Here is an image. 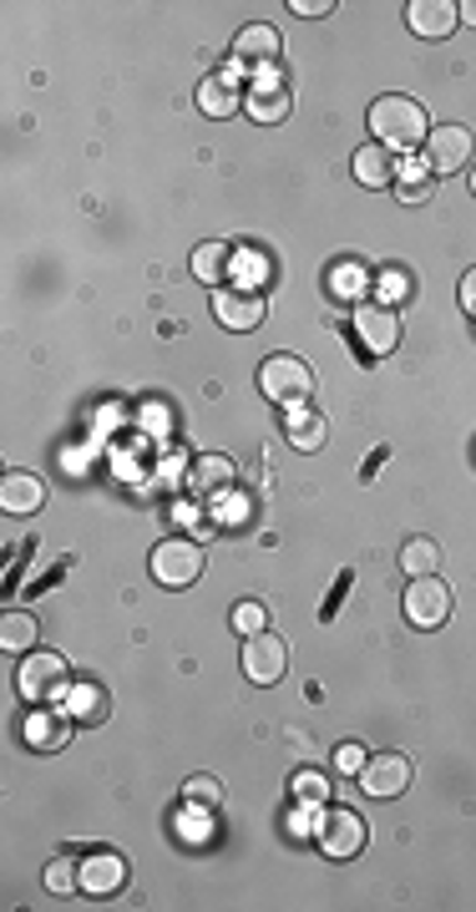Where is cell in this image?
Returning a JSON list of instances; mask_svg holds the SVG:
<instances>
[{
    "label": "cell",
    "instance_id": "f1b7e54d",
    "mask_svg": "<svg viewBox=\"0 0 476 912\" xmlns=\"http://www.w3.org/2000/svg\"><path fill=\"white\" fill-rule=\"evenodd\" d=\"M269 629V613H263V603H253V599H244L234 609V634H244V639H253V634H263Z\"/></svg>",
    "mask_w": 476,
    "mask_h": 912
},
{
    "label": "cell",
    "instance_id": "d6a6232c",
    "mask_svg": "<svg viewBox=\"0 0 476 912\" xmlns=\"http://www.w3.org/2000/svg\"><path fill=\"white\" fill-rule=\"evenodd\" d=\"M294 796H299V801H314V806H320L324 796H330V780H324L320 770H299V776H294Z\"/></svg>",
    "mask_w": 476,
    "mask_h": 912
},
{
    "label": "cell",
    "instance_id": "5b68a950",
    "mask_svg": "<svg viewBox=\"0 0 476 912\" xmlns=\"http://www.w3.org/2000/svg\"><path fill=\"white\" fill-rule=\"evenodd\" d=\"M147 568H153L163 589H193L203 578V548L193 538H163L147 558Z\"/></svg>",
    "mask_w": 476,
    "mask_h": 912
},
{
    "label": "cell",
    "instance_id": "1f68e13d",
    "mask_svg": "<svg viewBox=\"0 0 476 912\" xmlns=\"http://www.w3.org/2000/svg\"><path fill=\"white\" fill-rule=\"evenodd\" d=\"M218 796H224V786H218L214 776H193V780H183V801H198V806H218Z\"/></svg>",
    "mask_w": 476,
    "mask_h": 912
},
{
    "label": "cell",
    "instance_id": "cb8c5ba5",
    "mask_svg": "<svg viewBox=\"0 0 476 912\" xmlns=\"http://www.w3.org/2000/svg\"><path fill=\"white\" fill-rule=\"evenodd\" d=\"M441 568V548H436V538H411L401 548V573L405 578H431Z\"/></svg>",
    "mask_w": 476,
    "mask_h": 912
},
{
    "label": "cell",
    "instance_id": "ffe728a7",
    "mask_svg": "<svg viewBox=\"0 0 476 912\" xmlns=\"http://www.w3.org/2000/svg\"><path fill=\"white\" fill-rule=\"evenodd\" d=\"M228 269H234V249H228L224 239H208L193 249V279H198V284H224Z\"/></svg>",
    "mask_w": 476,
    "mask_h": 912
},
{
    "label": "cell",
    "instance_id": "d4e9b609",
    "mask_svg": "<svg viewBox=\"0 0 476 912\" xmlns=\"http://www.w3.org/2000/svg\"><path fill=\"white\" fill-rule=\"evenodd\" d=\"M324 416L320 411H304V406H294L289 411V442L299 446V452H314V446H324Z\"/></svg>",
    "mask_w": 476,
    "mask_h": 912
},
{
    "label": "cell",
    "instance_id": "3957f363",
    "mask_svg": "<svg viewBox=\"0 0 476 912\" xmlns=\"http://www.w3.org/2000/svg\"><path fill=\"white\" fill-rule=\"evenodd\" d=\"M259 391L275 406H304L314 391V371L299 355H269V361L259 365Z\"/></svg>",
    "mask_w": 476,
    "mask_h": 912
},
{
    "label": "cell",
    "instance_id": "603a6c76",
    "mask_svg": "<svg viewBox=\"0 0 476 912\" xmlns=\"http://www.w3.org/2000/svg\"><path fill=\"white\" fill-rule=\"evenodd\" d=\"M0 649H6V654H31V649H37V619L21 609L6 613V619H0Z\"/></svg>",
    "mask_w": 476,
    "mask_h": 912
},
{
    "label": "cell",
    "instance_id": "6da1fadb",
    "mask_svg": "<svg viewBox=\"0 0 476 912\" xmlns=\"http://www.w3.org/2000/svg\"><path fill=\"white\" fill-rule=\"evenodd\" d=\"M370 133H375V143L411 153V147H421L431 137L426 107H421L416 96H401V92L375 96V102H370Z\"/></svg>",
    "mask_w": 476,
    "mask_h": 912
},
{
    "label": "cell",
    "instance_id": "836d02e7",
    "mask_svg": "<svg viewBox=\"0 0 476 912\" xmlns=\"http://www.w3.org/2000/svg\"><path fill=\"white\" fill-rule=\"evenodd\" d=\"M365 745H360V740H350V745H340V756H334V766H340V770H345V776H360V770H365Z\"/></svg>",
    "mask_w": 476,
    "mask_h": 912
},
{
    "label": "cell",
    "instance_id": "5bb4252c",
    "mask_svg": "<svg viewBox=\"0 0 476 912\" xmlns=\"http://www.w3.org/2000/svg\"><path fill=\"white\" fill-rule=\"evenodd\" d=\"M244 107H249L253 122H284V117H289V107H294V102H289V92H284V76H279V66H275V72L263 66Z\"/></svg>",
    "mask_w": 476,
    "mask_h": 912
},
{
    "label": "cell",
    "instance_id": "277c9868",
    "mask_svg": "<svg viewBox=\"0 0 476 912\" xmlns=\"http://www.w3.org/2000/svg\"><path fill=\"white\" fill-rule=\"evenodd\" d=\"M314 841L320 852L334 862H350V857L365 847V817L350 811V806H330V811H314Z\"/></svg>",
    "mask_w": 476,
    "mask_h": 912
},
{
    "label": "cell",
    "instance_id": "74e56055",
    "mask_svg": "<svg viewBox=\"0 0 476 912\" xmlns=\"http://www.w3.org/2000/svg\"><path fill=\"white\" fill-rule=\"evenodd\" d=\"M472 193H476V173H472Z\"/></svg>",
    "mask_w": 476,
    "mask_h": 912
},
{
    "label": "cell",
    "instance_id": "484cf974",
    "mask_svg": "<svg viewBox=\"0 0 476 912\" xmlns=\"http://www.w3.org/2000/svg\"><path fill=\"white\" fill-rule=\"evenodd\" d=\"M41 882H46V892L66 898V892H76V888H82V862H72V857H66V852H61V857H51V862H46V877H41Z\"/></svg>",
    "mask_w": 476,
    "mask_h": 912
},
{
    "label": "cell",
    "instance_id": "ac0fdd59",
    "mask_svg": "<svg viewBox=\"0 0 476 912\" xmlns=\"http://www.w3.org/2000/svg\"><path fill=\"white\" fill-rule=\"evenodd\" d=\"M188 487H193V493H203V497L228 493V487H234V456H218V452L198 456V462H193V471H188Z\"/></svg>",
    "mask_w": 476,
    "mask_h": 912
},
{
    "label": "cell",
    "instance_id": "f546056e",
    "mask_svg": "<svg viewBox=\"0 0 476 912\" xmlns=\"http://www.w3.org/2000/svg\"><path fill=\"white\" fill-rule=\"evenodd\" d=\"M375 279H381V300L391 304V310H395V304H401V300H411V274H405L401 265L381 269V274H375Z\"/></svg>",
    "mask_w": 476,
    "mask_h": 912
},
{
    "label": "cell",
    "instance_id": "4fadbf2b",
    "mask_svg": "<svg viewBox=\"0 0 476 912\" xmlns=\"http://www.w3.org/2000/svg\"><path fill=\"white\" fill-rule=\"evenodd\" d=\"M405 21H411V31L426 41H441V37H452L456 21H462V6H452V0H411L405 6Z\"/></svg>",
    "mask_w": 476,
    "mask_h": 912
},
{
    "label": "cell",
    "instance_id": "9a60e30c",
    "mask_svg": "<svg viewBox=\"0 0 476 912\" xmlns=\"http://www.w3.org/2000/svg\"><path fill=\"white\" fill-rule=\"evenodd\" d=\"M41 502H46V481L41 477H31V471H6V477H0V507L11 517L41 512Z\"/></svg>",
    "mask_w": 476,
    "mask_h": 912
},
{
    "label": "cell",
    "instance_id": "30bf717a",
    "mask_svg": "<svg viewBox=\"0 0 476 912\" xmlns=\"http://www.w3.org/2000/svg\"><path fill=\"white\" fill-rule=\"evenodd\" d=\"M360 786H365V796H375V801H391V796H401L405 786H411V760L395 756V750L370 756L365 770H360Z\"/></svg>",
    "mask_w": 476,
    "mask_h": 912
},
{
    "label": "cell",
    "instance_id": "7402d4cb",
    "mask_svg": "<svg viewBox=\"0 0 476 912\" xmlns=\"http://www.w3.org/2000/svg\"><path fill=\"white\" fill-rule=\"evenodd\" d=\"M431 188H436V173H431L426 157H411V163L395 173V193H401L405 204H426Z\"/></svg>",
    "mask_w": 476,
    "mask_h": 912
},
{
    "label": "cell",
    "instance_id": "44dd1931",
    "mask_svg": "<svg viewBox=\"0 0 476 912\" xmlns=\"http://www.w3.org/2000/svg\"><path fill=\"white\" fill-rule=\"evenodd\" d=\"M127 882V862L117 852H96L92 862H82V888L86 892H117Z\"/></svg>",
    "mask_w": 476,
    "mask_h": 912
},
{
    "label": "cell",
    "instance_id": "e575fe53",
    "mask_svg": "<svg viewBox=\"0 0 476 912\" xmlns=\"http://www.w3.org/2000/svg\"><path fill=\"white\" fill-rule=\"evenodd\" d=\"M289 11L304 15V21H314V15H330L334 11V0H289Z\"/></svg>",
    "mask_w": 476,
    "mask_h": 912
},
{
    "label": "cell",
    "instance_id": "ba28073f",
    "mask_svg": "<svg viewBox=\"0 0 476 912\" xmlns=\"http://www.w3.org/2000/svg\"><path fill=\"white\" fill-rule=\"evenodd\" d=\"M263 310H269V304H263L259 289H218V294H214V320L224 324V330H234V335L259 330Z\"/></svg>",
    "mask_w": 476,
    "mask_h": 912
},
{
    "label": "cell",
    "instance_id": "4dcf8cb0",
    "mask_svg": "<svg viewBox=\"0 0 476 912\" xmlns=\"http://www.w3.org/2000/svg\"><path fill=\"white\" fill-rule=\"evenodd\" d=\"M330 289L340 294V300H355V294H365V269H360V265H334Z\"/></svg>",
    "mask_w": 476,
    "mask_h": 912
},
{
    "label": "cell",
    "instance_id": "e0dca14e",
    "mask_svg": "<svg viewBox=\"0 0 476 912\" xmlns=\"http://www.w3.org/2000/svg\"><path fill=\"white\" fill-rule=\"evenodd\" d=\"M66 715H72V721H82V725H102L112 715L107 690H102V684H92V680H76L72 690H66Z\"/></svg>",
    "mask_w": 476,
    "mask_h": 912
},
{
    "label": "cell",
    "instance_id": "9c48e42d",
    "mask_svg": "<svg viewBox=\"0 0 476 912\" xmlns=\"http://www.w3.org/2000/svg\"><path fill=\"white\" fill-rule=\"evenodd\" d=\"M355 335L370 355H391L401 345V314L391 304H360L355 310Z\"/></svg>",
    "mask_w": 476,
    "mask_h": 912
},
{
    "label": "cell",
    "instance_id": "4316f807",
    "mask_svg": "<svg viewBox=\"0 0 476 912\" xmlns=\"http://www.w3.org/2000/svg\"><path fill=\"white\" fill-rule=\"evenodd\" d=\"M66 721H72V715H66ZM66 721H61V715H31V721H25V740L37 745V750H56V745L66 740Z\"/></svg>",
    "mask_w": 476,
    "mask_h": 912
},
{
    "label": "cell",
    "instance_id": "8992f818",
    "mask_svg": "<svg viewBox=\"0 0 476 912\" xmlns=\"http://www.w3.org/2000/svg\"><path fill=\"white\" fill-rule=\"evenodd\" d=\"M405 619L416 629H441L452 619V589H446L436 573L411 578V589H405Z\"/></svg>",
    "mask_w": 476,
    "mask_h": 912
},
{
    "label": "cell",
    "instance_id": "7c38bea8",
    "mask_svg": "<svg viewBox=\"0 0 476 912\" xmlns=\"http://www.w3.org/2000/svg\"><path fill=\"white\" fill-rule=\"evenodd\" d=\"M279 46H284V37H279L275 25H263V21H253V25H244L234 37V72L238 66H269V61H279Z\"/></svg>",
    "mask_w": 476,
    "mask_h": 912
},
{
    "label": "cell",
    "instance_id": "83f0119b",
    "mask_svg": "<svg viewBox=\"0 0 476 912\" xmlns=\"http://www.w3.org/2000/svg\"><path fill=\"white\" fill-rule=\"evenodd\" d=\"M208 811H214V806L183 801V811H178V837H183V841H203V837H208Z\"/></svg>",
    "mask_w": 476,
    "mask_h": 912
},
{
    "label": "cell",
    "instance_id": "8d00e7d4",
    "mask_svg": "<svg viewBox=\"0 0 476 912\" xmlns=\"http://www.w3.org/2000/svg\"><path fill=\"white\" fill-rule=\"evenodd\" d=\"M462 21H466V25H476V0H466V6H462Z\"/></svg>",
    "mask_w": 476,
    "mask_h": 912
},
{
    "label": "cell",
    "instance_id": "2e32d148",
    "mask_svg": "<svg viewBox=\"0 0 476 912\" xmlns=\"http://www.w3.org/2000/svg\"><path fill=\"white\" fill-rule=\"evenodd\" d=\"M238 102H244V92H238L234 66H228V72H218V76H208V82L198 86V112H203V117H214V122L234 117Z\"/></svg>",
    "mask_w": 476,
    "mask_h": 912
},
{
    "label": "cell",
    "instance_id": "52a82bcc",
    "mask_svg": "<svg viewBox=\"0 0 476 912\" xmlns=\"http://www.w3.org/2000/svg\"><path fill=\"white\" fill-rule=\"evenodd\" d=\"M284 670H289V649L275 629H263V634H253L249 644H244V674H249L253 684H279Z\"/></svg>",
    "mask_w": 476,
    "mask_h": 912
},
{
    "label": "cell",
    "instance_id": "7a4b0ae2",
    "mask_svg": "<svg viewBox=\"0 0 476 912\" xmlns=\"http://www.w3.org/2000/svg\"><path fill=\"white\" fill-rule=\"evenodd\" d=\"M15 690L37 709H46L51 699H61L72 690V664L61 660V654H51V649H31L21 660V674H15Z\"/></svg>",
    "mask_w": 476,
    "mask_h": 912
},
{
    "label": "cell",
    "instance_id": "d590c367",
    "mask_svg": "<svg viewBox=\"0 0 476 912\" xmlns=\"http://www.w3.org/2000/svg\"><path fill=\"white\" fill-rule=\"evenodd\" d=\"M456 294H462V310L476 314V269L472 274H462V289H456Z\"/></svg>",
    "mask_w": 476,
    "mask_h": 912
},
{
    "label": "cell",
    "instance_id": "8fae6325",
    "mask_svg": "<svg viewBox=\"0 0 476 912\" xmlns=\"http://www.w3.org/2000/svg\"><path fill=\"white\" fill-rule=\"evenodd\" d=\"M426 163L431 173H462L466 163H472V133L466 127H456V122H446V127H436V133L426 137Z\"/></svg>",
    "mask_w": 476,
    "mask_h": 912
},
{
    "label": "cell",
    "instance_id": "d6986e66",
    "mask_svg": "<svg viewBox=\"0 0 476 912\" xmlns=\"http://www.w3.org/2000/svg\"><path fill=\"white\" fill-rule=\"evenodd\" d=\"M355 178L365 183V188H391L395 183V157L385 143H365L355 147Z\"/></svg>",
    "mask_w": 476,
    "mask_h": 912
}]
</instances>
